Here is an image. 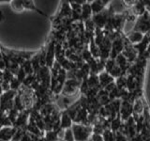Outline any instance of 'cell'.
<instances>
[{"label": "cell", "instance_id": "cell-1", "mask_svg": "<svg viewBox=\"0 0 150 141\" xmlns=\"http://www.w3.org/2000/svg\"><path fill=\"white\" fill-rule=\"evenodd\" d=\"M16 134V128L13 127H2L0 128V140L11 141Z\"/></svg>", "mask_w": 150, "mask_h": 141}, {"label": "cell", "instance_id": "cell-6", "mask_svg": "<svg viewBox=\"0 0 150 141\" xmlns=\"http://www.w3.org/2000/svg\"><path fill=\"white\" fill-rule=\"evenodd\" d=\"M21 82L19 81V80L16 78V77H14L12 80H11V82L9 83V86H11V89L12 90H15L16 91V89H18L19 88L21 87Z\"/></svg>", "mask_w": 150, "mask_h": 141}, {"label": "cell", "instance_id": "cell-7", "mask_svg": "<svg viewBox=\"0 0 150 141\" xmlns=\"http://www.w3.org/2000/svg\"><path fill=\"white\" fill-rule=\"evenodd\" d=\"M11 7L15 9V11H23V1H12L11 2Z\"/></svg>", "mask_w": 150, "mask_h": 141}, {"label": "cell", "instance_id": "cell-9", "mask_svg": "<svg viewBox=\"0 0 150 141\" xmlns=\"http://www.w3.org/2000/svg\"><path fill=\"white\" fill-rule=\"evenodd\" d=\"M3 92V89H2V87H1V83H0V94H2Z\"/></svg>", "mask_w": 150, "mask_h": 141}, {"label": "cell", "instance_id": "cell-5", "mask_svg": "<svg viewBox=\"0 0 150 141\" xmlns=\"http://www.w3.org/2000/svg\"><path fill=\"white\" fill-rule=\"evenodd\" d=\"M64 139L66 141H74V135H73V132L69 129H66L65 131V135H64Z\"/></svg>", "mask_w": 150, "mask_h": 141}, {"label": "cell", "instance_id": "cell-2", "mask_svg": "<svg viewBox=\"0 0 150 141\" xmlns=\"http://www.w3.org/2000/svg\"><path fill=\"white\" fill-rule=\"evenodd\" d=\"M73 135H74V138L77 141H84L86 140L87 136H88V133L86 129L83 126L80 125H73Z\"/></svg>", "mask_w": 150, "mask_h": 141}, {"label": "cell", "instance_id": "cell-4", "mask_svg": "<svg viewBox=\"0 0 150 141\" xmlns=\"http://www.w3.org/2000/svg\"><path fill=\"white\" fill-rule=\"evenodd\" d=\"M71 124V120H70V118L67 115H63L62 119H61V127L62 128L69 129V127Z\"/></svg>", "mask_w": 150, "mask_h": 141}, {"label": "cell", "instance_id": "cell-3", "mask_svg": "<svg viewBox=\"0 0 150 141\" xmlns=\"http://www.w3.org/2000/svg\"><path fill=\"white\" fill-rule=\"evenodd\" d=\"M23 9H34V11H38L39 13H40L41 15H44L45 16V14L40 11V9H38L35 6H34V3H33L32 1H23Z\"/></svg>", "mask_w": 150, "mask_h": 141}, {"label": "cell", "instance_id": "cell-8", "mask_svg": "<svg viewBox=\"0 0 150 141\" xmlns=\"http://www.w3.org/2000/svg\"><path fill=\"white\" fill-rule=\"evenodd\" d=\"M4 19H5V16H4V13L0 11V22H2L4 21Z\"/></svg>", "mask_w": 150, "mask_h": 141}]
</instances>
